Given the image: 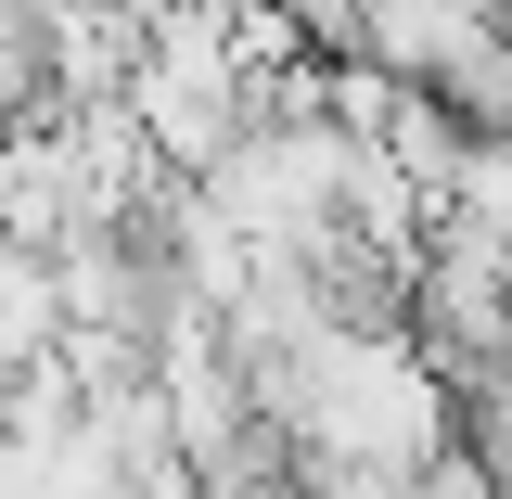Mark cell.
<instances>
[{
	"label": "cell",
	"mask_w": 512,
	"mask_h": 499,
	"mask_svg": "<svg viewBox=\"0 0 512 499\" xmlns=\"http://www.w3.org/2000/svg\"><path fill=\"white\" fill-rule=\"evenodd\" d=\"M295 39H320V52H346V0H269Z\"/></svg>",
	"instance_id": "6da1fadb"
}]
</instances>
